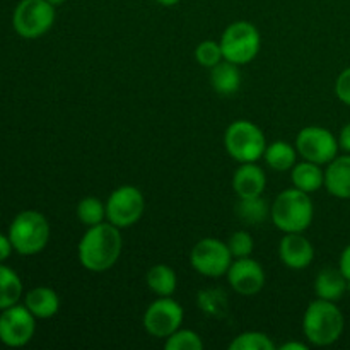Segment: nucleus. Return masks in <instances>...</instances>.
<instances>
[{"label":"nucleus","mask_w":350,"mask_h":350,"mask_svg":"<svg viewBox=\"0 0 350 350\" xmlns=\"http://www.w3.org/2000/svg\"><path fill=\"white\" fill-rule=\"evenodd\" d=\"M123 239L120 228L111 222L91 226L79 243V262L85 270L94 273L106 272L118 262Z\"/></svg>","instance_id":"1"},{"label":"nucleus","mask_w":350,"mask_h":350,"mask_svg":"<svg viewBox=\"0 0 350 350\" xmlns=\"http://www.w3.org/2000/svg\"><path fill=\"white\" fill-rule=\"evenodd\" d=\"M345 320L337 304L318 297L310 303L303 318V332L308 342L317 347H328L342 337Z\"/></svg>","instance_id":"2"},{"label":"nucleus","mask_w":350,"mask_h":350,"mask_svg":"<svg viewBox=\"0 0 350 350\" xmlns=\"http://www.w3.org/2000/svg\"><path fill=\"white\" fill-rule=\"evenodd\" d=\"M270 214L275 228L282 232H304L313 222L314 207L310 193L289 188L277 195Z\"/></svg>","instance_id":"3"},{"label":"nucleus","mask_w":350,"mask_h":350,"mask_svg":"<svg viewBox=\"0 0 350 350\" xmlns=\"http://www.w3.org/2000/svg\"><path fill=\"white\" fill-rule=\"evenodd\" d=\"M9 239L19 255H36L50 241V224L41 212L23 211L10 222Z\"/></svg>","instance_id":"4"},{"label":"nucleus","mask_w":350,"mask_h":350,"mask_svg":"<svg viewBox=\"0 0 350 350\" xmlns=\"http://www.w3.org/2000/svg\"><path fill=\"white\" fill-rule=\"evenodd\" d=\"M224 147L229 156L239 164L256 163L263 157L267 139L262 129L248 120H236L226 129Z\"/></svg>","instance_id":"5"},{"label":"nucleus","mask_w":350,"mask_h":350,"mask_svg":"<svg viewBox=\"0 0 350 350\" xmlns=\"http://www.w3.org/2000/svg\"><path fill=\"white\" fill-rule=\"evenodd\" d=\"M221 48L224 60L236 65H246L255 60L262 46L260 31L248 21H236L229 24L221 36Z\"/></svg>","instance_id":"6"},{"label":"nucleus","mask_w":350,"mask_h":350,"mask_svg":"<svg viewBox=\"0 0 350 350\" xmlns=\"http://www.w3.org/2000/svg\"><path fill=\"white\" fill-rule=\"evenodd\" d=\"M55 23V5L48 0H21L14 9V31L24 40L46 34Z\"/></svg>","instance_id":"7"},{"label":"nucleus","mask_w":350,"mask_h":350,"mask_svg":"<svg viewBox=\"0 0 350 350\" xmlns=\"http://www.w3.org/2000/svg\"><path fill=\"white\" fill-rule=\"evenodd\" d=\"M146 211V198L137 187L123 185L111 191L106 202V219L113 226L125 229L140 221Z\"/></svg>","instance_id":"8"},{"label":"nucleus","mask_w":350,"mask_h":350,"mask_svg":"<svg viewBox=\"0 0 350 350\" xmlns=\"http://www.w3.org/2000/svg\"><path fill=\"white\" fill-rule=\"evenodd\" d=\"M190 263L200 275L215 279L228 273L232 263V255L228 243L215 238H204L191 250Z\"/></svg>","instance_id":"9"},{"label":"nucleus","mask_w":350,"mask_h":350,"mask_svg":"<svg viewBox=\"0 0 350 350\" xmlns=\"http://www.w3.org/2000/svg\"><path fill=\"white\" fill-rule=\"evenodd\" d=\"M296 149L303 159L317 164H328L337 157L338 139L325 126H304L296 137Z\"/></svg>","instance_id":"10"},{"label":"nucleus","mask_w":350,"mask_h":350,"mask_svg":"<svg viewBox=\"0 0 350 350\" xmlns=\"http://www.w3.org/2000/svg\"><path fill=\"white\" fill-rule=\"evenodd\" d=\"M183 308L180 303L171 299V296L159 297L146 310L142 318L144 328L156 338H167L171 334L180 330L183 323Z\"/></svg>","instance_id":"11"},{"label":"nucleus","mask_w":350,"mask_h":350,"mask_svg":"<svg viewBox=\"0 0 350 350\" xmlns=\"http://www.w3.org/2000/svg\"><path fill=\"white\" fill-rule=\"evenodd\" d=\"M36 332V317L21 304L2 310L0 313V342L7 347H24Z\"/></svg>","instance_id":"12"},{"label":"nucleus","mask_w":350,"mask_h":350,"mask_svg":"<svg viewBox=\"0 0 350 350\" xmlns=\"http://www.w3.org/2000/svg\"><path fill=\"white\" fill-rule=\"evenodd\" d=\"M228 282L241 296H255L265 286V270L256 260L236 258L228 270Z\"/></svg>","instance_id":"13"},{"label":"nucleus","mask_w":350,"mask_h":350,"mask_svg":"<svg viewBox=\"0 0 350 350\" xmlns=\"http://www.w3.org/2000/svg\"><path fill=\"white\" fill-rule=\"evenodd\" d=\"M279 258L287 269L304 270L314 258V248L303 232H286L279 243Z\"/></svg>","instance_id":"14"},{"label":"nucleus","mask_w":350,"mask_h":350,"mask_svg":"<svg viewBox=\"0 0 350 350\" xmlns=\"http://www.w3.org/2000/svg\"><path fill=\"white\" fill-rule=\"evenodd\" d=\"M267 187V176L256 163H243L232 176V188L239 198L260 197Z\"/></svg>","instance_id":"15"},{"label":"nucleus","mask_w":350,"mask_h":350,"mask_svg":"<svg viewBox=\"0 0 350 350\" xmlns=\"http://www.w3.org/2000/svg\"><path fill=\"white\" fill-rule=\"evenodd\" d=\"M325 188L340 200H350V154L335 157L325 171Z\"/></svg>","instance_id":"16"},{"label":"nucleus","mask_w":350,"mask_h":350,"mask_svg":"<svg viewBox=\"0 0 350 350\" xmlns=\"http://www.w3.org/2000/svg\"><path fill=\"white\" fill-rule=\"evenodd\" d=\"M314 293H317V296L320 299L337 303L347 293V279H345L340 269L327 267V269L320 270V273L317 275V280H314Z\"/></svg>","instance_id":"17"},{"label":"nucleus","mask_w":350,"mask_h":350,"mask_svg":"<svg viewBox=\"0 0 350 350\" xmlns=\"http://www.w3.org/2000/svg\"><path fill=\"white\" fill-rule=\"evenodd\" d=\"M26 308L40 320L55 317L60 310L58 294L50 287H34L26 294Z\"/></svg>","instance_id":"18"},{"label":"nucleus","mask_w":350,"mask_h":350,"mask_svg":"<svg viewBox=\"0 0 350 350\" xmlns=\"http://www.w3.org/2000/svg\"><path fill=\"white\" fill-rule=\"evenodd\" d=\"M294 188L306 193H314L320 188L325 187V171L321 170L320 164L311 163V161H301L296 163L291 173Z\"/></svg>","instance_id":"19"},{"label":"nucleus","mask_w":350,"mask_h":350,"mask_svg":"<svg viewBox=\"0 0 350 350\" xmlns=\"http://www.w3.org/2000/svg\"><path fill=\"white\" fill-rule=\"evenodd\" d=\"M238 67L232 62L222 60L211 68V85L217 94L231 96L238 91L241 85V72Z\"/></svg>","instance_id":"20"},{"label":"nucleus","mask_w":350,"mask_h":350,"mask_svg":"<svg viewBox=\"0 0 350 350\" xmlns=\"http://www.w3.org/2000/svg\"><path fill=\"white\" fill-rule=\"evenodd\" d=\"M263 159H265L267 166L273 171H284L293 170L294 164L297 161V149L294 146H291L289 142H284V140H275V142L269 144L263 154Z\"/></svg>","instance_id":"21"},{"label":"nucleus","mask_w":350,"mask_h":350,"mask_svg":"<svg viewBox=\"0 0 350 350\" xmlns=\"http://www.w3.org/2000/svg\"><path fill=\"white\" fill-rule=\"evenodd\" d=\"M146 282L149 289L159 297L173 296L178 286V277L170 265H154L150 267L146 275Z\"/></svg>","instance_id":"22"},{"label":"nucleus","mask_w":350,"mask_h":350,"mask_svg":"<svg viewBox=\"0 0 350 350\" xmlns=\"http://www.w3.org/2000/svg\"><path fill=\"white\" fill-rule=\"evenodd\" d=\"M23 296V282L9 267L0 263V310L14 306Z\"/></svg>","instance_id":"23"},{"label":"nucleus","mask_w":350,"mask_h":350,"mask_svg":"<svg viewBox=\"0 0 350 350\" xmlns=\"http://www.w3.org/2000/svg\"><path fill=\"white\" fill-rule=\"evenodd\" d=\"M269 204L260 197H248V198H239L236 204V215L241 222L245 224H262L267 217H269Z\"/></svg>","instance_id":"24"},{"label":"nucleus","mask_w":350,"mask_h":350,"mask_svg":"<svg viewBox=\"0 0 350 350\" xmlns=\"http://www.w3.org/2000/svg\"><path fill=\"white\" fill-rule=\"evenodd\" d=\"M197 304L205 314L214 318H222L228 314L229 299L222 289H204L198 293Z\"/></svg>","instance_id":"25"},{"label":"nucleus","mask_w":350,"mask_h":350,"mask_svg":"<svg viewBox=\"0 0 350 350\" xmlns=\"http://www.w3.org/2000/svg\"><path fill=\"white\" fill-rule=\"evenodd\" d=\"M77 219L84 226L101 224L106 219V204H103L98 197H85L77 205Z\"/></svg>","instance_id":"26"},{"label":"nucleus","mask_w":350,"mask_h":350,"mask_svg":"<svg viewBox=\"0 0 350 350\" xmlns=\"http://www.w3.org/2000/svg\"><path fill=\"white\" fill-rule=\"evenodd\" d=\"M229 350H275V344L262 332H245L229 344Z\"/></svg>","instance_id":"27"},{"label":"nucleus","mask_w":350,"mask_h":350,"mask_svg":"<svg viewBox=\"0 0 350 350\" xmlns=\"http://www.w3.org/2000/svg\"><path fill=\"white\" fill-rule=\"evenodd\" d=\"M166 350H202L204 342L193 330H176L166 338Z\"/></svg>","instance_id":"28"},{"label":"nucleus","mask_w":350,"mask_h":350,"mask_svg":"<svg viewBox=\"0 0 350 350\" xmlns=\"http://www.w3.org/2000/svg\"><path fill=\"white\" fill-rule=\"evenodd\" d=\"M195 60L198 65L205 68H212L219 64V62L224 60V55H222L221 43L212 40H205L195 48Z\"/></svg>","instance_id":"29"},{"label":"nucleus","mask_w":350,"mask_h":350,"mask_svg":"<svg viewBox=\"0 0 350 350\" xmlns=\"http://www.w3.org/2000/svg\"><path fill=\"white\" fill-rule=\"evenodd\" d=\"M229 252H231L232 258H246L255 250V241H253L252 234L246 231H236L232 232L231 238L228 239Z\"/></svg>","instance_id":"30"},{"label":"nucleus","mask_w":350,"mask_h":350,"mask_svg":"<svg viewBox=\"0 0 350 350\" xmlns=\"http://www.w3.org/2000/svg\"><path fill=\"white\" fill-rule=\"evenodd\" d=\"M335 94L344 105L350 106V67L340 72V75L335 81Z\"/></svg>","instance_id":"31"},{"label":"nucleus","mask_w":350,"mask_h":350,"mask_svg":"<svg viewBox=\"0 0 350 350\" xmlns=\"http://www.w3.org/2000/svg\"><path fill=\"white\" fill-rule=\"evenodd\" d=\"M338 269L342 270L345 279L350 280V245L345 246V250L342 252L340 260H338Z\"/></svg>","instance_id":"32"},{"label":"nucleus","mask_w":350,"mask_h":350,"mask_svg":"<svg viewBox=\"0 0 350 350\" xmlns=\"http://www.w3.org/2000/svg\"><path fill=\"white\" fill-rule=\"evenodd\" d=\"M12 250H14V246H12V243H10L9 236L0 234V263L5 262V260L9 258L10 253H12Z\"/></svg>","instance_id":"33"},{"label":"nucleus","mask_w":350,"mask_h":350,"mask_svg":"<svg viewBox=\"0 0 350 350\" xmlns=\"http://www.w3.org/2000/svg\"><path fill=\"white\" fill-rule=\"evenodd\" d=\"M338 146H340V149H344L345 152L350 154V123L344 125V129L340 130V137H338Z\"/></svg>","instance_id":"34"},{"label":"nucleus","mask_w":350,"mask_h":350,"mask_svg":"<svg viewBox=\"0 0 350 350\" xmlns=\"http://www.w3.org/2000/svg\"><path fill=\"white\" fill-rule=\"evenodd\" d=\"M280 350H308V345L301 344V342H287V344L280 345Z\"/></svg>","instance_id":"35"},{"label":"nucleus","mask_w":350,"mask_h":350,"mask_svg":"<svg viewBox=\"0 0 350 350\" xmlns=\"http://www.w3.org/2000/svg\"><path fill=\"white\" fill-rule=\"evenodd\" d=\"M156 2L161 3V5H164V7H171V5H176L180 0H156Z\"/></svg>","instance_id":"36"},{"label":"nucleus","mask_w":350,"mask_h":350,"mask_svg":"<svg viewBox=\"0 0 350 350\" xmlns=\"http://www.w3.org/2000/svg\"><path fill=\"white\" fill-rule=\"evenodd\" d=\"M50 3H53V5H62L64 2H67V0H48Z\"/></svg>","instance_id":"37"}]
</instances>
